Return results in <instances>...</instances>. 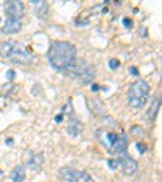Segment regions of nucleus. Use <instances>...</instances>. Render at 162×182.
<instances>
[{
	"label": "nucleus",
	"instance_id": "28",
	"mask_svg": "<svg viewBox=\"0 0 162 182\" xmlns=\"http://www.w3.org/2000/svg\"><path fill=\"white\" fill-rule=\"evenodd\" d=\"M7 145L11 147V145H13V138H7Z\"/></svg>",
	"mask_w": 162,
	"mask_h": 182
},
{
	"label": "nucleus",
	"instance_id": "9",
	"mask_svg": "<svg viewBox=\"0 0 162 182\" xmlns=\"http://www.w3.org/2000/svg\"><path fill=\"white\" fill-rule=\"evenodd\" d=\"M118 163H120L122 171L125 172L127 176H135V174H136V171H138V163L135 161L131 156L122 155V158L118 159Z\"/></svg>",
	"mask_w": 162,
	"mask_h": 182
},
{
	"label": "nucleus",
	"instance_id": "21",
	"mask_svg": "<svg viewBox=\"0 0 162 182\" xmlns=\"http://www.w3.org/2000/svg\"><path fill=\"white\" fill-rule=\"evenodd\" d=\"M40 91H42L40 85H37V83H36V85L33 86V94H34V96H37V94H40Z\"/></svg>",
	"mask_w": 162,
	"mask_h": 182
},
{
	"label": "nucleus",
	"instance_id": "26",
	"mask_svg": "<svg viewBox=\"0 0 162 182\" xmlns=\"http://www.w3.org/2000/svg\"><path fill=\"white\" fill-rule=\"evenodd\" d=\"M63 120V114H58V116H55V122H62Z\"/></svg>",
	"mask_w": 162,
	"mask_h": 182
},
{
	"label": "nucleus",
	"instance_id": "18",
	"mask_svg": "<svg viewBox=\"0 0 162 182\" xmlns=\"http://www.w3.org/2000/svg\"><path fill=\"white\" fill-rule=\"evenodd\" d=\"M118 67H120V62L117 60V59H110V60H109V68H110V70H117Z\"/></svg>",
	"mask_w": 162,
	"mask_h": 182
},
{
	"label": "nucleus",
	"instance_id": "7",
	"mask_svg": "<svg viewBox=\"0 0 162 182\" xmlns=\"http://www.w3.org/2000/svg\"><path fill=\"white\" fill-rule=\"evenodd\" d=\"M127 148H128V136H127V133L122 132V133H117L112 147L109 148V151L117 153V155H123V153L127 151Z\"/></svg>",
	"mask_w": 162,
	"mask_h": 182
},
{
	"label": "nucleus",
	"instance_id": "10",
	"mask_svg": "<svg viewBox=\"0 0 162 182\" xmlns=\"http://www.w3.org/2000/svg\"><path fill=\"white\" fill-rule=\"evenodd\" d=\"M23 25H21V21L18 20H8L5 21V25L2 28V33H5V34H16V33H20Z\"/></svg>",
	"mask_w": 162,
	"mask_h": 182
},
{
	"label": "nucleus",
	"instance_id": "22",
	"mask_svg": "<svg viewBox=\"0 0 162 182\" xmlns=\"http://www.w3.org/2000/svg\"><path fill=\"white\" fill-rule=\"evenodd\" d=\"M15 75H16V73H15V70H8V72H7V78H8L10 81H13V80H15Z\"/></svg>",
	"mask_w": 162,
	"mask_h": 182
},
{
	"label": "nucleus",
	"instance_id": "20",
	"mask_svg": "<svg viewBox=\"0 0 162 182\" xmlns=\"http://www.w3.org/2000/svg\"><path fill=\"white\" fill-rule=\"evenodd\" d=\"M143 133V127H139V125H135L131 128V135H141Z\"/></svg>",
	"mask_w": 162,
	"mask_h": 182
},
{
	"label": "nucleus",
	"instance_id": "17",
	"mask_svg": "<svg viewBox=\"0 0 162 182\" xmlns=\"http://www.w3.org/2000/svg\"><path fill=\"white\" fill-rule=\"evenodd\" d=\"M107 164H109V167H110V169H114V171H115L117 167H120L118 158H112V159H109V161H107Z\"/></svg>",
	"mask_w": 162,
	"mask_h": 182
},
{
	"label": "nucleus",
	"instance_id": "1",
	"mask_svg": "<svg viewBox=\"0 0 162 182\" xmlns=\"http://www.w3.org/2000/svg\"><path fill=\"white\" fill-rule=\"evenodd\" d=\"M47 60L55 70L65 72L76 60V47L66 41H55L47 52Z\"/></svg>",
	"mask_w": 162,
	"mask_h": 182
},
{
	"label": "nucleus",
	"instance_id": "13",
	"mask_svg": "<svg viewBox=\"0 0 162 182\" xmlns=\"http://www.w3.org/2000/svg\"><path fill=\"white\" fill-rule=\"evenodd\" d=\"M159 106H161V98H154L151 102V107L147 111V120H154L156 119L157 112H159Z\"/></svg>",
	"mask_w": 162,
	"mask_h": 182
},
{
	"label": "nucleus",
	"instance_id": "5",
	"mask_svg": "<svg viewBox=\"0 0 162 182\" xmlns=\"http://www.w3.org/2000/svg\"><path fill=\"white\" fill-rule=\"evenodd\" d=\"M58 176L65 182H94L92 177L88 172L83 171H75L71 167H60L58 169Z\"/></svg>",
	"mask_w": 162,
	"mask_h": 182
},
{
	"label": "nucleus",
	"instance_id": "4",
	"mask_svg": "<svg viewBox=\"0 0 162 182\" xmlns=\"http://www.w3.org/2000/svg\"><path fill=\"white\" fill-rule=\"evenodd\" d=\"M10 62L13 64H20V65H29L33 64L34 60V56L31 54V51H28L25 46L21 42H16L15 41V46H13V51L10 52V56L7 57Z\"/></svg>",
	"mask_w": 162,
	"mask_h": 182
},
{
	"label": "nucleus",
	"instance_id": "19",
	"mask_svg": "<svg viewBox=\"0 0 162 182\" xmlns=\"http://www.w3.org/2000/svg\"><path fill=\"white\" fill-rule=\"evenodd\" d=\"M136 150H138V151H139V153H141V155H143V153H146V151H147V147H146V143H143V142H138V143H136Z\"/></svg>",
	"mask_w": 162,
	"mask_h": 182
},
{
	"label": "nucleus",
	"instance_id": "14",
	"mask_svg": "<svg viewBox=\"0 0 162 182\" xmlns=\"http://www.w3.org/2000/svg\"><path fill=\"white\" fill-rule=\"evenodd\" d=\"M31 3H33V5H39V8L36 10L37 18H46L47 10H49V5H47L46 2H40V0H31Z\"/></svg>",
	"mask_w": 162,
	"mask_h": 182
},
{
	"label": "nucleus",
	"instance_id": "25",
	"mask_svg": "<svg viewBox=\"0 0 162 182\" xmlns=\"http://www.w3.org/2000/svg\"><path fill=\"white\" fill-rule=\"evenodd\" d=\"M130 73H131L133 76H138V68L136 67H130Z\"/></svg>",
	"mask_w": 162,
	"mask_h": 182
},
{
	"label": "nucleus",
	"instance_id": "24",
	"mask_svg": "<svg viewBox=\"0 0 162 182\" xmlns=\"http://www.w3.org/2000/svg\"><path fill=\"white\" fill-rule=\"evenodd\" d=\"M75 23H76V26H86L88 25V20H76Z\"/></svg>",
	"mask_w": 162,
	"mask_h": 182
},
{
	"label": "nucleus",
	"instance_id": "11",
	"mask_svg": "<svg viewBox=\"0 0 162 182\" xmlns=\"http://www.w3.org/2000/svg\"><path fill=\"white\" fill-rule=\"evenodd\" d=\"M25 177H26V167L23 164H18V166L13 167V171L10 174V179L13 182H25Z\"/></svg>",
	"mask_w": 162,
	"mask_h": 182
},
{
	"label": "nucleus",
	"instance_id": "29",
	"mask_svg": "<svg viewBox=\"0 0 162 182\" xmlns=\"http://www.w3.org/2000/svg\"><path fill=\"white\" fill-rule=\"evenodd\" d=\"M0 182H3V172L0 171Z\"/></svg>",
	"mask_w": 162,
	"mask_h": 182
},
{
	"label": "nucleus",
	"instance_id": "8",
	"mask_svg": "<svg viewBox=\"0 0 162 182\" xmlns=\"http://www.w3.org/2000/svg\"><path fill=\"white\" fill-rule=\"evenodd\" d=\"M25 159H26V167H31V169L37 171V169L42 166V163H44V155L28 150V151L25 153Z\"/></svg>",
	"mask_w": 162,
	"mask_h": 182
},
{
	"label": "nucleus",
	"instance_id": "2",
	"mask_svg": "<svg viewBox=\"0 0 162 182\" xmlns=\"http://www.w3.org/2000/svg\"><path fill=\"white\" fill-rule=\"evenodd\" d=\"M65 75L78 80L81 85H92L96 72H94V67L88 60H75L65 70Z\"/></svg>",
	"mask_w": 162,
	"mask_h": 182
},
{
	"label": "nucleus",
	"instance_id": "6",
	"mask_svg": "<svg viewBox=\"0 0 162 182\" xmlns=\"http://www.w3.org/2000/svg\"><path fill=\"white\" fill-rule=\"evenodd\" d=\"M3 10H5L7 16H8L10 20L21 21V18H23V15H25V5H23V2H18V0H10V2H7L5 7H3Z\"/></svg>",
	"mask_w": 162,
	"mask_h": 182
},
{
	"label": "nucleus",
	"instance_id": "23",
	"mask_svg": "<svg viewBox=\"0 0 162 182\" xmlns=\"http://www.w3.org/2000/svg\"><path fill=\"white\" fill-rule=\"evenodd\" d=\"M123 25H125V28H131V26H133V21L130 20V18H123Z\"/></svg>",
	"mask_w": 162,
	"mask_h": 182
},
{
	"label": "nucleus",
	"instance_id": "15",
	"mask_svg": "<svg viewBox=\"0 0 162 182\" xmlns=\"http://www.w3.org/2000/svg\"><path fill=\"white\" fill-rule=\"evenodd\" d=\"M13 46H15V41H5V42H2L0 44V56L7 59V57L10 56V52L13 51Z\"/></svg>",
	"mask_w": 162,
	"mask_h": 182
},
{
	"label": "nucleus",
	"instance_id": "27",
	"mask_svg": "<svg viewBox=\"0 0 162 182\" xmlns=\"http://www.w3.org/2000/svg\"><path fill=\"white\" fill-rule=\"evenodd\" d=\"M91 90L92 91H97V90H99V86H97L96 83H92V85H91Z\"/></svg>",
	"mask_w": 162,
	"mask_h": 182
},
{
	"label": "nucleus",
	"instance_id": "12",
	"mask_svg": "<svg viewBox=\"0 0 162 182\" xmlns=\"http://www.w3.org/2000/svg\"><path fill=\"white\" fill-rule=\"evenodd\" d=\"M83 128H84V125H83V124H81L80 120H76V119H71V120L68 122L66 132H68V135L76 136V135H80L81 132H83Z\"/></svg>",
	"mask_w": 162,
	"mask_h": 182
},
{
	"label": "nucleus",
	"instance_id": "3",
	"mask_svg": "<svg viewBox=\"0 0 162 182\" xmlns=\"http://www.w3.org/2000/svg\"><path fill=\"white\" fill-rule=\"evenodd\" d=\"M149 85H147V81L144 80H136L135 83L130 85L127 91V99H128V104L135 109H139L146 104L147 98H149Z\"/></svg>",
	"mask_w": 162,
	"mask_h": 182
},
{
	"label": "nucleus",
	"instance_id": "16",
	"mask_svg": "<svg viewBox=\"0 0 162 182\" xmlns=\"http://www.w3.org/2000/svg\"><path fill=\"white\" fill-rule=\"evenodd\" d=\"M88 104H89V109L94 114H104V106L99 99H91V101H88Z\"/></svg>",
	"mask_w": 162,
	"mask_h": 182
}]
</instances>
